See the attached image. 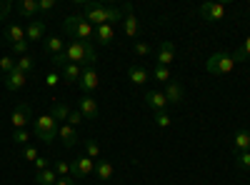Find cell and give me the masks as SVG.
<instances>
[{"label":"cell","instance_id":"6da1fadb","mask_svg":"<svg viewBox=\"0 0 250 185\" xmlns=\"http://www.w3.org/2000/svg\"><path fill=\"white\" fill-rule=\"evenodd\" d=\"M78 5L85 8V18L93 28L98 25H113L118 20H123V8H105L103 3H85V0H75Z\"/></svg>","mask_w":250,"mask_h":185},{"label":"cell","instance_id":"7a4b0ae2","mask_svg":"<svg viewBox=\"0 0 250 185\" xmlns=\"http://www.w3.org/2000/svg\"><path fill=\"white\" fill-rule=\"evenodd\" d=\"M65 58H68V63H73V65L93 68V63H95V50H93L90 43H85V40H73V43L68 45V50H65Z\"/></svg>","mask_w":250,"mask_h":185},{"label":"cell","instance_id":"3957f363","mask_svg":"<svg viewBox=\"0 0 250 185\" xmlns=\"http://www.w3.org/2000/svg\"><path fill=\"white\" fill-rule=\"evenodd\" d=\"M62 30H65L70 38H75V40H85V43H88V38L95 35V28H93L83 15H68L65 20H62Z\"/></svg>","mask_w":250,"mask_h":185},{"label":"cell","instance_id":"277c9868","mask_svg":"<svg viewBox=\"0 0 250 185\" xmlns=\"http://www.w3.org/2000/svg\"><path fill=\"white\" fill-rule=\"evenodd\" d=\"M58 128H60V123L53 115H40L33 120V130H35L38 140H43V143H53L58 138Z\"/></svg>","mask_w":250,"mask_h":185},{"label":"cell","instance_id":"5b68a950","mask_svg":"<svg viewBox=\"0 0 250 185\" xmlns=\"http://www.w3.org/2000/svg\"><path fill=\"white\" fill-rule=\"evenodd\" d=\"M233 68H235V60L230 53H213L205 60V70L210 75H228Z\"/></svg>","mask_w":250,"mask_h":185},{"label":"cell","instance_id":"8992f818","mask_svg":"<svg viewBox=\"0 0 250 185\" xmlns=\"http://www.w3.org/2000/svg\"><path fill=\"white\" fill-rule=\"evenodd\" d=\"M93 173H95V160L88 158V155H80V158H75V160L70 163V175H73L75 180H85V178H90Z\"/></svg>","mask_w":250,"mask_h":185},{"label":"cell","instance_id":"52a82bcc","mask_svg":"<svg viewBox=\"0 0 250 185\" xmlns=\"http://www.w3.org/2000/svg\"><path fill=\"white\" fill-rule=\"evenodd\" d=\"M30 120H33V110H30L28 103H20V105H15V110H13V115H10V123H13L15 130H23Z\"/></svg>","mask_w":250,"mask_h":185},{"label":"cell","instance_id":"ba28073f","mask_svg":"<svg viewBox=\"0 0 250 185\" xmlns=\"http://www.w3.org/2000/svg\"><path fill=\"white\" fill-rule=\"evenodd\" d=\"M198 13H200V18L210 20V23H218V20L225 18V5L223 3H205L198 8Z\"/></svg>","mask_w":250,"mask_h":185},{"label":"cell","instance_id":"9c48e42d","mask_svg":"<svg viewBox=\"0 0 250 185\" xmlns=\"http://www.w3.org/2000/svg\"><path fill=\"white\" fill-rule=\"evenodd\" d=\"M78 85H80L83 95H90V93L98 88V73H95V68H83V73H80V80H78Z\"/></svg>","mask_w":250,"mask_h":185},{"label":"cell","instance_id":"30bf717a","mask_svg":"<svg viewBox=\"0 0 250 185\" xmlns=\"http://www.w3.org/2000/svg\"><path fill=\"white\" fill-rule=\"evenodd\" d=\"M78 110H80V115L85 118V120H95L98 118V100L93 98V95H83L80 98V103H78Z\"/></svg>","mask_w":250,"mask_h":185},{"label":"cell","instance_id":"8fae6325","mask_svg":"<svg viewBox=\"0 0 250 185\" xmlns=\"http://www.w3.org/2000/svg\"><path fill=\"white\" fill-rule=\"evenodd\" d=\"M158 65H165L168 68L173 60H175V45H173V40H163V43L158 45Z\"/></svg>","mask_w":250,"mask_h":185},{"label":"cell","instance_id":"7c38bea8","mask_svg":"<svg viewBox=\"0 0 250 185\" xmlns=\"http://www.w3.org/2000/svg\"><path fill=\"white\" fill-rule=\"evenodd\" d=\"M165 100H168V105H183V100H185L183 85L175 83V80H170V83L165 85Z\"/></svg>","mask_w":250,"mask_h":185},{"label":"cell","instance_id":"4fadbf2b","mask_svg":"<svg viewBox=\"0 0 250 185\" xmlns=\"http://www.w3.org/2000/svg\"><path fill=\"white\" fill-rule=\"evenodd\" d=\"M123 23H125V35L128 38H138V18L133 15V5L130 3H125V8H123Z\"/></svg>","mask_w":250,"mask_h":185},{"label":"cell","instance_id":"5bb4252c","mask_svg":"<svg viewBox=\"0 0 250 185\" xmlns=\"http://www.w3.org/2000/svg\"><path fill=\"white\" fill-rule=\"evenodd\" d=\"M145 105L153 108L155 113L165 110V108H168V100H165V93H160V90H148V93H145Z\"/></svg>","mask_w":250,"mask_h":185},{"label":"cell","instance_id":"9a60e30c","mask_svg":"<svg viewBox=\"0 0 250 185\" xmlns=\"http://www.w3.org/2000/svg\"><path fill=\"white\" fill-rule=\"evenodd\" d=\"M58 138L62 140V145H65V148H73L78 143V130L73 125H68V123H62V125L58 128Z\"/></svg>","mask_w":250,"mask_h":185},{"label":"cell","instance_id":"2e32d148","mask_svg":"<svg viewBox=\"0 0 250 185\" xmlns=\"http://www.w3.org/2000/svg\"><path fill=\"white\" fill-rule=\"evenodd\" d=\"M25 83H28V75L20 73L18 68L5 75V88H8V90H20V88H25Z\"/></svg>","mask_w":250,"mask_h":185},{"label":"cell","instance_id":"e0dca14e","mask_svg":"<svg viewBox=\"0 0 250 185\" xmlns=\"http://www.w3.org/2000/svg\"><path fill=\"white\" fill-rule=\"evenodd\" d=\"M25 38L30 40H43L45 38V20H33V23L25 28Z\"/></svg>","mask_w":250,"mask_h":185},{"label":"cell","instance_id":"ac0fdd59","mask_svg":"<svg viewBox=\"0 0 250 185\" xmlns=\"http://www.w3.org/2000/svg\"><path fill=\"white\" fill-rule=\"evenodd\" d=\"M148 78H150V73L145 70L143 65H130V70H128V80L133 85H145L148 83Z\"/></svg>","mask_w":250,"mask_h":185},{"label":"cell","instance_id":"d6986e66","mask_svg":"<svg viewBox=\"0 0 250 185\" xmlns=\"http://www.w3.org/2000/svg\"><path fill=\"white\" fill-rule=\"evenodd\" d=\"M233 148H235V153H248L250 150V133L248 130H238L235 135H233Z\"/></svg>","mask_w":250,"mask_h":185},{"label":"cell","instance_id":"ffe728a7","mask_svg":"<svg viewBox=\"0 0 250 185\" xmlns=\"http://www.w3.org/2000/svg\"><path fill=\"white\" fill-rule=\"evenodd\" d=\"M70 108H68V103H60V100H55L53 103V110H50V115L60 123V125H62V123H68V118H70Z\"/></svg>","mask_w":250,"mask_h":185},{"label":"cell","instance_id":"44dd1931","mask_svg":"<svg viewBox=\"0 0 250 185\" xmlns=\"http://www.w3.org/2000/svg\"><path fill=\"white\" fill-rule=\"evenodd\" d=\"M15 10H18L20 15H23V18L35 20V13H38V0H18Z\"/></svg>","mask_w":250,"mask_h":185},{"label":"cell","instance_id":"7402d4cb","mask_svg":"<svg viewBox=\"0 0 250 185\" xmlns=\"http://www.w3.org/2000/svg\"><path fill=\"white\" fill-rule=\"evenodd\" d=\"M5 40H8L10 45L28 40V38H25V28H20V25H15V23H13V25H8V28H5Z\"/></svg>","mask_w":250,"mask_h":185},{"label":"cell","instance_id":"603a6c76","mask_svg":"<svg viewBox=\"0 0 250 185\" xmlns=\"http://www.w3.org/2000/svg\"><path fill=\"white\" fill-rule=\"evenodd\" d=\"M95 175L100 183H105L113 178V163L110 160H95Z\"/></svg>","mask_w":250,"mask_h":185},{"label":"cell","instance_id":"cb8c5ba5","mask_svg":"<svg viewBox=\"0 0 250 185\" xmlns=\"http://www.w3.org/2000/svg\"><path fill=\"white\" fill-rule=\"evenodd\" d=\"M95 38H98V43H100V45H110V43H113V38H115L113 25H98V28H95Z\"/></svg>","mask_w":250,"mask_h":185},{"label":"cell","instance_id":"d4e9b609","mask_svg":"<svg viewBox=\"0 0 250 185\" xmlns=\"http://www.w3.org/2000/svg\"><path fill=\"white\" fill-rule=\"evenodd\" d=\"M80 73H83V68H80V65H73V63H68L65 68L60 70V78L65 80V83H78V80H80Z\"/></svg>","mask_w":250,"mask_h":185},{"label":"cell","instance_id":"484cf974","mask_svg":"<svg viewBox=\"0 0 250 185\" xmlns=\"http://www.w3.org/2000/svg\"><path fill=\"white\" fill-rule=\"evenodd\" d=\"M35 183L38 185H55L58 183V175H55V170H40V173H35Z\"/></svg>","mask_w":250,"mask_h":185},{"label":"cell","instance_id":"4316f807","mask_svg":"<svg viewBox=\"0 0 250 185\" xmlns=\"http://www.w3.org/2000/svg\"><path fill=\"white\" fill-rule=\"evenodd\" d=\"M45 50H48L50 55H58V53H62V40H60L58 35H50V38H45Z\"/></svg>","mask_w":250,"mask_h":185},{"label":"cell","instance_id":"83f0119b","mask_svg":"<svg viewBox=\"0 0 250 185\" xmlns=\"http://www.w3.org/2000/svg\"><path fill=\"white\" fill-rule=\"evenodd\" d=\"M15 68H18L20 73H25V75H28V73L35 68V60H33L30 55H23V58H18V60H15Z\"/></svg>","mask_w":250,"mask_h":185},{"label":"cell","instance_id":"f1b7e54d","mask_svg":"<svg viewBox=\"0 0 250 185\" xmlns=\"http://www.w3.org/2000/svg\"><path fill=\"white\" fill-rule=\"evenodd\" d=\"M153 78L158 80V83H165V85H168V83H170V70L165 68V65H155V70H153Z\"/></svg>","mask_w":250,"mask_h":185},{"label":"cell","instance_id":"f546056e","mask_svg":"<svg viewBox=\"0 0 250 185\" xmlns=\"http://www.w3.org/2000/svg\"><path fill=\"white\" fill-rule=\"evenodd\" d=\"M53 170H55L58 178H68V175H70V163H65V160H55Z\"/></svg>","mask_w":250,"mask_h":185},{"label":"cell","instance_id":"4dcf8cb0","mask_svg":"<svg viewBox=\"0 0 250 185\" xmlns=\"http://www.w3.org/2000/svg\"><path fill=\"white\" fill-rule=\"evenodd\" d=\"M235 165L240 170H250V150L248 153H235Z\"/></svg>","mask_w":250,"mask_h":185},{"label":"cell","instance_id":"1f68e13d","mask_svg":"<svg viewBox=\"0 0 250 185\" xmlns=\"http://www.w3.org/2000/svg\"><path fill=\"white\" fill-rule=\"evenodd\" d=\"M85 155L88 158H93V160H98L100 158V145L95 140H85Z\"/></svg>","mask_w":250,"mask_h":185},{"label":"cell","instance_id":"d6a6232c","mask_svg":"<svg viewBox=\"0 0 250 185\" xmlns=\"http://www.w3.org/2000/svg\"><path fill=\"white\" fill-rule=\"evenodd\" d=\"M28 140H30V135H28V130L23 128V130H13V143H18V145H28Z\"/></svg>","mask_w":250,"mask_h":185},{"label":"cell","instance_id":"836d02e7","mask_svg":"<svg viewBox=\"0 0 250 185\" xmlns=\"http://www.w3.org/2000/svg\"><path fill=\"white\" fill-rule=\"evenodd\" d=\"M0 70H3L5 75H8V73H13V70H15V60H13L10 55H5V58H0Z\"/></svg>","mask_w":250,"mask_h":185},{"label":"cell","instance_id":"e575fe53","mask_svg":"<svg viewBox=\"0 0 250 185\" xmlns=\"http://www.w3.org/2000/svg\"><path fill=\"white\" fill-rule=\"evenodd\" d=\"M153 120H155V125H158V128H168V125H170V118H168V113H165V110L155 113Z\"/></svg>","mask_w":250,"mask_h":185},{"label":"cell","instance_id":"d590c367","mask_svg":"<svg viewBox=\"0 0 250 185\" xmlns=\"http://www.w3.org/2000/svg\"><path fill=\"white\" fill-rule=\"evenodd\" d=\"M133 50H135V55H140V58H148V55H150V45H148V43H135Z\"/></svg>","mask_w":250,"mask_h":185},{"label":"cell","instance_id":"8d00e7d4","mask_svg":"<svg viewBox=\"0 0 250 185\" xmlns=\"http://www.w3.org/2000/svg\"><path fill=\"white\" fill-rule=\"evenodd\" d=\"M83 120H85V118H83V115H80V110H73V113H70V118H68V125H73V128H78V125H80V123H83Z\"/></svg>","mask_w":250,"mask_h":185},{"label":"cell","instance_id":"74e56055","mask_svg":"<svg viewBox=\"0 0 250 185\" xmlns=\"http://www.w3.org/2000/svg\"><path fill=\"white\" fill-rule=\"evenodd\" d=\"M53 8H55V0H38V10L48 13V10H53Z\"/></svg>","mask_w":250,"mask_h":185},{"label":"cell","instance_id":"f35d334b","mask_svg":"<svg viewBox=\"0 0 250 185\" xmlns=\"http://www.w3.org/2000/svg\"><path fill=\"white\" fill-rule=\"evenodd\" d=\"M23 158L35 163V160H38V150H35V148H30V145H25V148H23Z\"/></svg>","mask_w":250,"mask_h":185},{"label":"cell","instance_id":"ab89813d","mask_svg":"<svg viewBox=\"0 0 250 185\" xmlns=\"http://www.w3.org/2000/svg\"><path fill=\"white\" fill-rule=\"evenodd\" d=\"M13 50H15L20 58H23V55H28V40H23V43H15V45H13Z\"/></svg>","mask_w":250,"mask_h":185},{"label":"cell","instance_id":"60d3db41","mask_svg":"<svg viewBox=\"0 0 250 185\" xmlns=\"http://www.w3.org/2000/svg\"><path fill=\"white\" fill-rule=\"evenodd\" d=\"M48 163H50L48 158H40V155H38V160H35V170H38V173H40V170H48Z\"/></svg>","mask_w":250,"mask_h":185},{"label":"cell","instance_id":"b9f144b4","mask_svg":"<svg viewBox=\"0 0 250 185\" xmlns=\"http://www.w3.org/2000/svg\"><path fill=\"white\" fill-rule=\"evenodd\" d=\"M45 83H48L50 88H55V85L60 83V73H50V75L45 78Z\"/></svg>","mask_w":250,"mask_h":185},{"label":"cell","instance_id":"7bdbcfd3","mask_svg":"<svg viewBox=\"0 0 250 185\" xmlns=\"http://www.w3.org/2000/svg\"><path fill=\"white\" fill-rule=\"evenodd\" d=\"M8 13H10V3H3V0H0V20H5Z\"/></svg>","mask_w":250,"mask_h":185},{"label":"cell","instance_id":"ee69618b","mask_svg":"<svg viewBox=\"0 0 250 185\" xmlns=\"http://www.w3.org/2000/svg\"><path fill=\"white\" fill-rule=\"evenodd\" d=\"M55 185H75V178H73V175H68V178H58Z\"/></svg>","mask_w":250,"mask_h":185},{"label":"cell","instance_id":"f6af8a7d","mask_svg":"<svg viewBox=\"0 0 250 185\" xmlns=\"http://www.w3.org/2000/svg\"><path fill=\"white\" fill-rule=\"evenodd\" d=\"M95 185H105V183H95Z\"/></svg>","mask_w":250,"mask_h":185}]
</instances>
